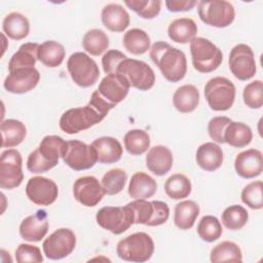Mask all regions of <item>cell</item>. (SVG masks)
I'll list each match as a JSON object with an SVG mask.
<instances>
[{
    "label": "cell",
    "instance_id": "cell-1",
    "mask_svg": "<svg viewBox=\"0 0 263 263\" xmlns=\"http://www.w3.org/2000/svg\"><path fill=\"white\" fill-rule=\"evenodd\" d=\"M113 108L95 90L87 105L71 108L63 113L59 122L60 128L68 135L78 134L100 123Z\"/></svg>",
    "mask_w": 263,
    "mask_h": 263
},
{
    "label": "cell",
    "instance_id": "cell-2",
    "mask_svg": "<svg viewBox=\"0 0 263 263\" xmlns=\"http://www.w3.org/2000/svg\"><path fill=\"white\" fill-rule=\"evenodd\" d=\"M150 58L163 77L170 82H179L187 72L185 53L164 41H156L150 47Z\"/></svg>",
    "mask_w": 263,
    "mask_h": 263
},
{
    "label": "cell",
    "instance_id": "cell-3",
    "mask_svg": "<svg viewBox=\"0 0 263 263\" xmlns=\"http://www.w3.org/2000/svg\"><path fill=\"white\" fill-rule=\"evenodd\" d=\"M67 142L54 135L45 136L38 148L33 150L27 159V168L34 174L45 173L59 163L60 157H63Z\"/></svg>",
    "mask_w": 263,
    "mask_h": 263
},
{
    "label": "cell",
    "instance_id": "cell-4",
    "mask_svg": "<svg viewBox=\"0 0 263 263\" xmlns=\"http://www.w3.org/2000/svg\"><path fill=\"white\" fill-rule=\"evenodd\" d=\"M154 252V241L146 232H135L118 241L117 256L127 262L142 263L148 261Z\"/></svg>",
    "mask_w": 263,
    "mask_h": 263
},
{
    "label": "cell",
    "instance_id": "cell-5",
    "mask_svg": "<svg viewBox=\"0 0 263 263\" xmlns=\"http://www.w3.org/2000/svg\"><path fill=\"white\" fill-rule=\"evenodd\" d=\"M190 52L192 65L200 73L215 71L223 61L221 49L203 37H195L191 40Z\"/></svg>",
    "mask_w": 263,
    "mask_h": 263
},
{
    "label": "cell",
    "instance_id": "cell-6",
    "mask_svg": "<svg viewBox=\"0 0 263 263\" xmlns=\"http://www.w3.org/2000/svg\"><path fill=\"white\" fill-rule=\"evenodd\" d=\"M235 93L233 82L226 77L211 78L204 85L205 100L214 111L229 110L234 103Z\"/></svg>",
    "mask_w": 263,
    "mask_h": 263
},
{
    "label": "cell",
    "instance_id": "cell-7",
    "mask_svg": "<svg viewBox=\"0 0 263 263\" xmlns=\"http://www.w3.org/2000/svg\"><path fill=\"white\" fill-rule=\"evenodd\" d=\"M67 69L73 82L83 88L93 85L100 77V69L97 63L81 51L74 52L69 57Z\"/></svg>",
    "mask_w": 263,
    "mask_h": 263
},
{
    "label": "cell",
    "instance_id": "cell-8",
    "mask_svg": "<svg viewBox=\"0 0 263 263\" xmlns=\"http://www.w3.org/2000/svg\"><path fill=\"white\" fill-rule=\"evenodd\" d=\"M116 74L124 77L129 86L143 91L152 88L155 83L153 69L147 63L135 59L123 60L118 66Z\"/></svg>",
    "mask_w": 263,
    "mask_h": 263
},
{
    "label": "cell",
    "instance_id": "cell-9",
    "mask_svg": "<svg viewBox=\"0 0 263 263\" xmlns=\"http://www.w3.org/2000/svg\"><path fill=\"white\" fill-rule=\"evenodd\" d=\"M96 221L103 229L118 235L135 224V215L127 204L124 206H104L98 211Z\"/></svg>",
    "mask_w": 263,
    "mask_h": 263
},
{
    "label": "cell",
    "instance_id": "cell-10",
    "mask_svg": "<svg viewBox=\"0 0 263 263\" xmlns=\"http://www.w3.org/2000/svg\"><path fill=\"white\" fill-rule=\"evenodd\" d=\"M199 18L209 26L225 28L231 25L235 18L233 5L225 0L200 1L197 3Z\"/></svg>",
    "mask_w": 263,
    "mask_h": 263
},
{
    "label": "cell",
    "instance_id": "cell-11",
    "mask_svg": "<svg viewBox=\"0 0 263 263\" xmlns=\"http://www.w3.org/2000/svg\"><path fill=\"white\" fill-rule=\"evenodd\" d=\"M24 180L23 158L15 149H7L0 156V187L13 189L18 187Z\"/></svg>",
    "mask_w": 263,
    "mask_h": 263
},
{
    "label": "cell",
    "instance_id": "cell-12",
    "mask_svg": "<svg viewBox=\"0 0 263 263\" xmlns=\"http://www.w3.org/2000/svg\"><path fill=\"white\" fill-rule=\"evenodd\" d=\"M62 158L64 162L74 171L88 170L98 162L93 147L79 140L67 141Z\"/></svg>",
    "mask_w": 263,
    "mask_h": 263
},
{
    "label": "cell",
    "instance_id": "cell-13",
    "mask_svg": "<svg viewBox=\"0 0 263 263\" xmlns=\"http://www.w3.org/2000/svg\"><path fill=\"white\" fill-rule=\"evenodd\" d=\"M228 66L231 73L241 81L251 79L257 71L255 55L252 48L245 44L239 43L232 47L229 53Z\"/></svg>",
    "mask_w": 263,
    "mask_h": 263
},
{
    "label": "cell",
    "instance_id": "cell-14",
    "mask_svg": "<svg viewBox=\"0 0 263 263\" xmlns=\"http://www.w3.org/2000/svg\"><path fill=\"white\" fill-rule=\"evenodd\" d=\"M76 235L69 228H59L42 243L44 255L50 260H60L69 256L75 249Z\"/></svg>",
    "mask_w": 263,
    "mask_h": 263
},
{
    "label": "cell",
    "instance_id": "cell-15",
    "mask_svg": "<svg viewBox=\"0 0 263 263\" xmlns=\"http://www.w3.org/2000/svg\"><path fill=\"white\" fill-rule=\"evenodd\" d=\"M26 195L33 203L47 206L52 204L58 198L59 188L51 179L36 176L29 179L26 185Z\"/></svg>",
    "mask_w": 263,
    "mask_h": 263
},
{
    "label": "cell",
    "instance_id": "cell-16",
    "mask_svg": "<svg viewBox=\"0 0 263 263\" xmlns=\"http://www.w3.org/2000/svg\"><path fill=\"white\" fill-rule=\"evenodd\" d=\"M73 195L79 203L91 208L103 199L105 192L101 182L95 176H83L74 182Z\"/></svg>",
    "mask_w": 263,
    "mask_h": 263
},
{
    "label": "cell",
    "instance_id": "cell-17",
    "mask_svg": "<svg viewBox=\"0 0 263 263\" xmlns=\"http://www.w3.org/2000/svg\"><path fill=\"white\" fill-rule=\"evenodd\" d=\"M40 80V73L35 67L21 68L9 72L3 86L11 93L22 95L35 88Z\"/></svg>",
    "mask_w": 263,
    "mask_h": 263
},
{
    "label": "cell",
    "instance_id": "cell-18",
    "mask_svg": "<svg viewBox=\"0 0 263 263\" xmlns=\"http://www.w3.org/2000/svg\"><path fill=\"white\" fill-rule=\"evenodd\" d=\"M129 87L128 82L121 75L107 74L99 83L97 90L106 102L115 107L126 98Z\"/></svg>",
    "mask_w": 263,
    "mask_h": 263
},
{
    "label": "cell",
    "instance_id": "cell-19",
    "mask_svg": "<svg viewBox=\"0 0 263 263\" xmlns=\"http://www.w3.org/2000/svg\"><path fill=\"white\" fill-rule=\"evenodd\" d=\"M236 174L243 179H252L261 175L263 171V156L258 149L251 148L237 154L234 160Z\"/></svg>",
    "mask_w": 263,
    "mask_h": 263
},
{
    "label": "cell",
    "instance_id": "cell-20",
    "mask_svg": "<svg viewBox=\"0 0 263 263\" xmlns=\"http://www.w3.org/2000/svg\"><path fill=\"white\" fill-rule=\"evenodd\" d=\"M48 219L45 211L39 210L25 218L20 225V235L27 241H40L47 233Z\"/></svg>",
    "mask_w": 263,
    "mask_h": 263
},
{
    "label": "cell",
    "instance_id": "cell-21",
    "mask_svg": "<svg viewBox=\"0 0 263 263\" xmlns=\"http://www.w3.org/2000/svg\"><path fill=\"white\" fill-rule=\"evenodd\" d=\"M174 162L172 151L163 146L157 145L149 149L146 155V166L156 176H164L167 174Z\"/></svg>",
    "mask_w": 263,
    "mask_h": 263
},
{
    "label": "cell",
    "instance_id": "cell-22",
    "mask_svg": "<svg viewBox=\"0 0 263 263\" xmlns=\"http://www.w3.org/2000/svg\"><path fill=\"white\" fill-rule=\"evenodd\" d=\"M90 145L93 147L100 163H115L122 156L123 148L120 142L113 137L98 138Z\"/></svg>",
    "mask_w": 263,
    "mask_h": 263
},
{
    "label": "cell",
    "instance_id": "cell-23",
    "mask_svg": "<svg viewBox=\"0 0 263 263\" xmlns=\"http://www.w3.org/2000/svg\"><path fill=\"white\" fill-rule=\"evenodd\" d=\"M195 159L200 168L206 172H214L220 168L223 163V150L214 142H205L197 148Z\"/></svg>",
    "mask_w": 263,
    "mask_h": 263
},
{
    "label": "cell",
    "instance_id": "cell-24",
    "mask_svg": "<svg viewBox=\"0 0 263 263\" xmlns=\"http://www.w3.org/2000/svg\"><path fill=\"white\" fill-rule=\"evenodd\" d=\"M103 25L112 32H123L129 25V14L122 5L110 3L104 6L101 12Z\"/></svg>",
    "mask_w": 263,
    "mask_h": 263
},
{
    "label": "cell",
    "instance_id": "cell-25",
    "mask_svg": "<svg viewBox=\"0 0 263 263\" xmlns=\"http://www.w3.org/2000/svg\"><path fill=\"white\" fill-rule=\"evenodd\" d=\"M157 190L156 181L144 172L135 173L128 184V195L134 199H147Z\"/></svg>",
    "mask_w": 263,
    "mask_h": 263
},
{
    "label": "cell",
    "instance_id": "cell-26",
    "mask_svg": "<svg viewBox=\"0 0 263 263\" xmlns=\"http://www.w3.org/2000/svg\"><path fill=\"white\" fill-rule=\"evenodd\" d=\"M199 103V90L192 84H184L178 87L173 96L174 107L181 113L194 111Z\"/></svg>",
    "mask_w": 263,
    "mask_h": 263
},
{
    "label": "cell",
    "instance_id": "cell-27",
    "mask_svg": "<svg viewBox=\"0 0 263 263\" xmlns=\"http://www.w3.org/2000/svg\"><path fill=\"white\" fill-rule=\"evenodd\" d=\"M197 33V26L190 17H180L173 21L167 28V35L176 43H189Z\"/></svg>",
    "mask_w": 263,
    "mask_h": 263
},
{
    "label": "cell",
    "instance_id": "cell-28",
    "mask_svg": "<svg viewBox=\"0 0 263 263\" xmlns=\"http://www.w3.org/2000/svg\"><path fill=\"white\" fill-rule=\"evenodd\" d=\"M1 146L3 148H12L20 145L26 138V125L16 119H6L1 122Z\"/></svg>",
    "mask_w": 263,
    "mask_h": 263
},
{
    "label": "cell",
    "instance_id": "cell-29",
    "mask_svg": "<svg viewBox=\"0 0 263 263\" xmlns=\"http://www.w3.org/2000/svg\"><path fill=\"white\" fill-rule=\"evenodd\" d=\"M39 45L36 42H27L20 46L8 62V71L11 72L21 68L34 67L38 60Z\"/></svg>",
    "mask_w": 263,
    "mask_h": 263
},
{
    "label": "cell",
    "instance_id": "cell-30",
    "mask_svg": "<svg viewBox=\"0 0 263 263\" xmlns=\"http://www.w3.org/2000/svg\"><path fill=\"white\" fill-rule=\"evenodd\" d=\"M4 34L13 40H22L26 38L30 32V23L27 16L13 11L8 13L2 23Z\"/></svg>",
    "mask_w": 263,
    "mask_h": 263
},
{
    "label": "cell",
    "instance_id": "cell-31",
    "mask_svg": "<svg viewBox=\"0 0 263 263\" xmlns=\"http://www.w3.org/2000/svg\"><path fill=\"white\" fill-rule=\"evenodd\" d=\"M199 215V205L193 200H183L176 204L174 223L181 230H188L193 227Z\"/></svg>",
    "mask_w": 263,
    "mask_h": 263
},
{
    "label": "cell",
    "instance_id": "cell-32",
    "mask_svg": "<svg viewBox=\"0 0 263 263\" xmlns=\"http://www.w3.org/2000/svg\"><path fill=\"white\" fill-rule=\"evenodd\" d=\"M65 47L58 41L47 40L39 45L38 60L48 68H57L64 62Z\"/></svg>",
    "mask_w": 263,
    "mask_h": 263
},
{
    "label": "cell",
    "instance_id": "cell-33",
    "mask_svg": "<svg viewBox=\"0 0 263 263\" xmlns=\"http://www.w3.org/2000/svg\"><path fill=\"white\" fill-rule=\"evenodd\" d=\"M253 139V133L251 127L243 123L237 121H231L224 133V141L228 145L235 148L246 147L251 143Z\"/></svg>",
    "mask_w": 263,
    "mask_h": 263
},
{
    "label": "cell",
    "instance_id": "cell-34",
    "mask_svg": "<svg viewBox=\"0 0 263 263\" xmlns=\"http://www.w3.org/2000/svg\"><path fill=\"white\" fill-rule=\"evenodd\" d=\"M124 48L136 55L144 54L150 49V37L142 29L133 28L127 30L122 39Z\"/></svg>",
    "mask_w": 263,
    "mask_h": 263
},
{
    "label": "cell",
    "instance_id": "cell-35",
    "mask_svg": "<svg viewBox=\"0 0 263 263\" xmlns=\"http://www.w3.org/2000/svg\"><path fill=\"white\" fill-rule=\"evenodd\" d=\"M210 260L213 263L218 262H241V250L233 241L225 240L215 246L210 254Z\"/></svg>",
    "mask_w": 263,
    "mask_h": 263
},
{
    "label": "cell",
    "instance_id": "cell-36",
    "mask_svg": "<svg viewBox=\"0 0 263 263\" xmlns=\"http://www.w3.org/2000/svg\"><path fill=\"white\" fill-rule=\"evenodd\" d=\"M82 46L89 54L95 57L101 55L109 47V37L101 29H91L84 34Z\"/></svg>",
    "mask_w": 263,
    "mask_h": 263
},
{
    "label": "cell",
    "instance_id": "cell-37",
    "mask_svg": "<svg viewBox=\"0 0 263 263\" xmlns=\"http://www.w3.org/2000/svg\"><path fill=\"white\" fill-rule=\"evenodd\" d=\"M192 185L188 177L183 174H173L164 183V191L172 199H183L191 193Z\"/></svg>",
    "mask_w": 263,
    "mask_h": 263
},
{
    "label": "cell",
    "instance_id": "cell-38",
    "mask_svg": "<svg viewBox=\"0 0 263 263\" xmlns=\"http://www.w3.org/2000/svg\"><path fill=\"white\" fill-rule=\"evenodd\" d=\"M124 148L132 155H141L150 147V137L143 129H130L123 138Z\"/></svg>",
    "mask_w": 263,
    "mask_h": 263
},
{
    "label": "cell",
    "instance_id": "cell-39",
    "mask_svg": "<svg viewBox=\"0 0 263 263\" xmlns=\"http://www.w3.org/2000/svg\"><path fill=\"white\" fill-rule=\"evenodd\" d=\"M249 220L248 211L239 204H233L226 208L222 215V224L229 230H239L241 229Z\"/></svg>",
    "mask_w": 263,
    "mask_h": 263
},
{
    "label": "cell",
    "instance_id": "cell-40",
    "mask_svg": "<svg viewBox=\"0 0 263 263\" xmlns=\"http://www.w3.org/2000/svg\"><path fill=\"white\" fill-rule=\"evenodd\" d=\"M127 181L126 173L121 168H111L103 176L101 185L105 194L115 195L122 191Z\"/></svg>",
    "mask_w": 263,
    "mask_h": 263
},
{
    "label": "cell",
    "instance_id": "cell-41",
    "mask_svg": "<svg viewBox=\"0 0 263 263\" xmlns=\"http://www.w3.org/2000/svg\"><path fill=\"white\" fill-rule=\"evenodd\" d=\"M197 234L198 236L206 241V242H213L220 238L222 235L223 229L222 224L219 221V219L212 215L203 216L197 225Z\"/></svg>",
    "mask_w": 263,
    "mask_h": 263
},
{
    "label": "cell",
    "instance_id": "cell-42",
    "mask_svg": "<svg viewBox=\"0 0 263 263\" xmlns=\"http://www.w3.org/2000/svg\"><path fill=\"white\" fill-rule=\"evenodd\" d=\"M125 5L145 20L156 17L161 9L159 0H125Z\"/></svg>",
    "mask_w": 263,
    "mask_h": 263
},
{
    "label": "cell",
    "instance_id": "cell-43",
    "mask_svg": "<svg viewBox=\"0 0 263 263\" xmlns=\"http://www.w3.org/2000/svg\"><path fill=\"white\" fill-rule=\"evenodd\" d=\"M263 184L262 181L249 183L241 191V201L252 210H261L263 208Z\"/></svg>",
    "mask_w": 263,
    "mask_h": 263
},
{
    "label": "cell",
    "instance_id": "cell-44",
    "mask_svg": "<svg viewBox=\"0 0 263 263\" xmlns=\"http://www.w3.org/2000/svg\"><path fill=\"white\" fill-rule=\"evenodd\" d=\"M242 99L249 108H261L263 105V82L258 79L247 84L242 91Z\"/></svg>",
    "mask_w": 263,
    "mask_h": 263
},
{
    "label": "cell",
    "instance_id": "cell-45",
    "mask_svg": "<svg viewBox=\"0 0 263 263\" xmlns=\"http://www.w3.org/2000/svg\"><path fill=\"white\" fill-rule=\"evenodd\" d=\"M127 205L133 210L135 215V224H144L150 220L153 214L152 201H147L146 199H135L127 203Z\"/></svg>",
    "mask_w": 263,
    "mask_h": 263
},
{
    "label": "cell",
    "instance_id": "cell-46",
    "mask_svg": "<svg viewBox=\"0 0 263 263\" xmlns=\"http://www.w3.org/2000/svg\"><path fill=\"white\" fill-rule=\"evenodd\" d=\"M15 260L18 263H39L43 261L41 250L37 246L21 243L15 250Z\"/></svg>",
    "mask_w": 263,
    "mask_h": 263
},
{
    "label": "cell",
    "instance_id": "cell-47",
    "mask_svg": "<svg viewBox=\"0 0 263 263\" xmlns=\"http://www.w3.org/2000/svg\"><path fill=\"white\" fill-rule=\"evenodd\" d=\"M232 120L226 116H216L213 117L208 124V132L210 138L219 144H224V133L227 125Z\"/></svg>",
    "mask_w": 263,
    "mask_h": 263
},
{
    "label": "cell",
    "instance_id": "cell-48",
    "mask_svg": "<svg viewBox=\"0 0 263 263\" xmlns=\"http://www.w3.org/2000/svg\"><path fill=\"white\" fill-rule=\"evenodd\" d=\"M127 57L117 50V49H110L108 50L102 58V66L104 72L107 74H116L117 68L120 65V63L125 60Z\"/></svg>",
    "mask_w": 263,
    "mask_h": 263
},
{
    "label": "cell",
    "instance_id": "cell-49",
    "mask_svg": "<svg viewBox=\"0 0 263 263\" xmlns=\"http://www.w3.org/2000/svg\"><path fill=\"white\" fill-rule=\"evenodd\" d=\"M153 214L150 220L147 222V226H159L164 224L170 217L168 205L161 200H152Z\"/></svg>",
    "mask_w": 263,
    "mask_h": 263
},
{
    "label": "cell",
    "instance_id": "cell-50",
    "mask_svg": "<svg viewBox=\"0 0 263 263\" xmlns=\"http://www.w3.org/2000/svg\"><path fill=\"white\" fill-rule=\"evenodd\" d=\"M167 10L172 12H180V11H188L191 10L196 4L195 0H168L164 2Z\"/></svg>",
    "mask_w": 263,
    "mask_h": 263
}]
</instances>
